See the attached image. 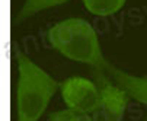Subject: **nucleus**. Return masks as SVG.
<instances>
[{"label": "nucleus", "mask_w": 147, "mask_h": 121, "mask_svg": "<svg viewBox=\"0 0 147 121\" xmlns=\"http://www.w3.org/2000/svg\"><path fill=\"white\" fill-rule=\"evenodd\" d=\"M95 76L100 98L96 110L92 114L93 121H121L131 96L119 85H114L103 70H96Z\"/></svg>", "instance_id": "nucleus-3"}, {"label": "nucleus", "mask_w": 147, "mask_h": 121, "mask_svg": "<svg viewBox=\"0 0 147 121\" xmlns=\"http://www.w3.org/2000/svg\"><path fill=\"white\" fill-rule=\"evenodd\" d=\"M66 2H69V0H26L25 5L22 6V9H20L18 18H16V22L24 21V19H26V18H29L41 10L60 6Z\"/></svg>", "instance_id": "nucleus-7"}, {"label": "nucleus", "mask_w": 147, "mask_h": 121, "mask_svg": "<svg viewBox=\"0 0 147 121\" xmlns=\"http://www.w3.org/2000/svg\"><path fill=\"white\" fill-rule=\"evenodd\" d=\"M61 96L69 108L93 114L99 104V88L89 79L73 76L60 83Z\"/></svg>", "instance_id": "nucleus-4"}, {"label": "nucleus", "mask_w": 147, "mask_h": 121, "mask_svg": "<svg viewBox=\"0 0 147 121\" xmlns=\"http://www.w3.org/2000/svg\"><path fill=\"white\" fill-rule=\"evenodd\" d=\"M50 45L64 57L95 67L109 70L112 64L105 60L93 26L82 18H70L51 26L47 32Z\"/></svg>", "instance_id": "nucleus-1"}, {"label": "nucleus", "mask_w": 147, "mask_h": 121, "mask_svg": "<svg viewBox=\"0 0 147 121\" xmlns=\"http://www.w3.org/2000/svg\"><path fill=\"white\" fill-rule=\"evenodd\" d=\"M146 121H147V120H146Z\"/></svg>", "instance_id": "nucleus-9"}, {"label": "nucleus", "mask_w": 147, "mask_h": 121, "mask_svg": "<svg viewBox=\"0 0 147 121\" xmlns=\"http://www.w3.org/2000/svg\"><path fill=\"white\" fill-rule=\"evenodd\" d=\"M108 72L114 77L117 85H119L122 89L127 91L133 99L147 105V77H138V76L128 74L119 69H115L114 66Z\"/></svg>", "instance_id": "nucleus-5"}, {"label": "nucleus", "mask_w": 147, "mask_h": 121, "mask_svg": "<svg viewBox=\"0 0 147 121\" xmlns=\"http://www.w3.org/2000/svg\"><path fill=\"white\" fill-rule=\"evenodd\" d=\"M83 3L93 15L109 16L117 13L125 5V0H83Z\"/></svg>", "instance_id": "nucleus-6"}, {"label": "nucleus", "mask_w": 147, "mask_h": 121, "mask_svg": "<svg viewBox=\"0 0 147 121\" xmlns=\"http://www.w3.org/2000/svg\"><path fill=\"white\" fill-rule=\"evenodd\" d=\"M48 120L50 121H93V117L88 112L73 110V108H67V110L51 112Z\"/></svg>", "instance_id": "nucleus-8"}, {"label": "nucleus", "mask_w": 147, "mask_h": 121, "mask_svg": "<svg viewBox=\"0 0 147 121\" xmlns=\"http://www.w3.org/2000/svg\"><path fill=\"white\" fill-rule=\"evenodd\" d=\"M16 60L19 70L16 88L18 121H38L60 85L19 50H16Z\"/></svg>", "instance_id": "nucleus-2"}]
</instances>
